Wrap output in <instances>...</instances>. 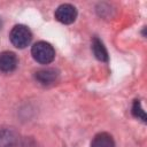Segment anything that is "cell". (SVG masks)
Masks as SVG:
<instances>
[{"label": "cell", "mask_w": 147, "mask_h": 147, "mask_svg": "<svg viewBox=\"0 0 147 147\" xmlns=\"http://www.w3.org/2000/svg\"><path fill=\"white\" fill-rule=\"evenodd\" d=\"M31 55L40 64H48L55 57L54 47L47 41H38L31 48Z\"/></svg>", "instance_id": "cell-1"}, {"label": "cell", "mask_w": 147, "mask_h": 147, "mask_svg": "<svg viewBox=\"0 0 147 147\" xmlns=\"http://www.w3.org/2000/svg\"><path fill=\"white\" fill-rule=\"evenodd\" d=\"M18 138L14 130L1 129L0 130V147H17Z\"/></svg>", "instance_id": "cell-6"}, {"label": "cell", "mask_w": 147, "mask_h": 147, "mask_svg": "<svg viewBox=\"0 0 147 147\" xmlns=\"http://www.w3.org/2000/svg\"><path fill=\"white\" fill-rule=\"evenodd\" d=\"M9 39L15 47L25 48L31 42L32 33L28 26H25L23 24H17L11 29V31L9 33Z\"/></svg>", "instance_id": "cell-2"}, {"label": "cell", "mask_w": 147, "mask_h": 147, "mask_svg": "<svg viewBox=\"0 0 147 147\" xmlns=\"http://www.w3.org/2000/svg\"><path fill=\"white\" fill-rule=\"evenodd\" d=\"M54 16L62 24H71L77 18V9L70 3H63L55 9Z\"/></svg>", "instance_id": "cell-3"}, {"label": "cell", "mask_w": 147, "mask_h": 147, "mask_svg": "<svg viewBox=\"0 0 147 147\" xmlns=\"http://www.w3.org/2000/svg\"><path fill=\"white\" fill-rule=\"evenodd\" d=\"M1 25H2V21H1V18H0V28H1Z\"/></svg>", "instance_id": "cell-10"}, {"label": "cell", "mask_w": 147, "mask_h": 147, "mask_svg": "<svg viewBox=\"0 0 147 147\" xmlns=\"http://www.w3.org/2000/svg\"><path fill=\"white\" fill-rule=\"evenodd\" d=\"M132 114H133L134 117L140 118L141 121L146 122V115H145V111L142 110L141 105H140V102H139L138 100H136V101L133 102V106H132Z\"/></svg>", "instance_id": "cell-9"}, {"label": "cell", "mask_w": 147, "mask_h": 147, "mask_svg": "<svg viewBox=\"0 0 147 147\" xmlns=\"http://www.w3.org/2000/svg\"><path fill=\"white\" fill-rule=\"evenodd\" d=\"M18 64V60L15 53L5 51L0 53V71L5 74H9L16 69Z\"/></svg>", "instance_id": "cell-4"}, {"label": "cell", "mask_w": 147, "mask_h": 147, "mask_svg": "<svg viewBox=\"0 0 147 147\" xmlns=\"http://www.w3.org/2000/svg\"><path fill=\"white\" fill-rule=\"evenodd\" d=\"M34 78L41 85L48 86V85L54 84L59 79V71L55 69H52V68L41 69L34 74Z\"/></svg>", "instance_id": "cell-5"}, {"label": "cell", "mask_w": 147, "mask_h": 147, "mask_svg": "<svg viewBox=\"0 0 147 147\" xmlns=\"http://www.w3.org/2000/svg\"><path fill=\"white\" fill-rule=\"evenodd\" d=\"M91 147H115V141L109 133L100 132L92 139Z\"/></svg>", "instance_id": "cell-7"}, {"label": "cell", "mask_w": 147, "mask_h": 147, "mask_svg": "<svg viewBox=\"0 0 147 147\" xmlns=\"http://www.w3.org/2000/svg\"><path fill=\"white\" fill-rule=\"evenodd\" d=\"M92 51H93V54L94 56L99 60V61H102V62H107L108 61V52H107V48L105 47L103 42L99 39V38H94L93 41H92Z\"/></svg>", "instance_id": "cell-8"}]
</instances>
